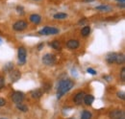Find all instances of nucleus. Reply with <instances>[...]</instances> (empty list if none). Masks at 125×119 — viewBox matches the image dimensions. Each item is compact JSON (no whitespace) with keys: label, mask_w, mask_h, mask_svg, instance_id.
<instances>
[{"label":"nucleus","mask_w":125,"mask_h":119,"mask_svg":"<svg viewBox=\"0 0 125 119\" xmlns=\"http://www.w3.org/2000/svg\"><path fill=\"white\" fill-rule=\"evenodd\" d=\"M16 108L19 109V110H21V111H23V112H27L28 111V107L26 106V105H23L22 103H19V104H16Z\"/></svg>","instance_id":"obj_19"},{"label":"nucleus","mask_w":125,"mask_h":119,"mask_svg":"<svg viewBox=\"0 0 125 119\" xmlns=\"http://www.w3.org/2000/svg\"><path fill=\"white\" fill-rule=\"evenodd\" d=\"M26 56H27V52L26 49L24 47H19L18 51H17V57H18V64L19 65H23L26 62Z\"/></svg>","instance_id":"obj_3"},{"label":"nucleus","mask_w":125,"mask_h":119,"mask_svg":"<svg viewBox=\"0 0 125 119\" xmlns=\"http://www.w3.org/2000/svg\"><path fill=\"white\" fill-rule=\"evenodd\" d=\"M116 56H117V53H110L106 57V60L108 61V63H115Z\"/></svg>","instance_id":"obj_12"},{"label":"nucleus","mask_w":125,"mask_h":119,"mask_svg":"<svg viewBox=\"0 0 125 119\" xmlns=\"http://www.w3.org/2000/svg\"><path fill=\"white\" fill-rule=\"evenodd\" d=\"M21 77V73L19 70L17 69H13L12 71H10V78H11V81L13 83H15L16 81H18Z\"/></svg>","instance_id":"obj_8"},{"label":"nucleus","mask_w":125,"mask_h":119,"mask_svg":"<svg viewBox=\"0 0 125 119\" xmlns=\"http://www.w3.org/2000/svg\"><path fill=\"white\" fill-rule=\"evenodd\" d=\"M1 119H3V118H1Z\"/></svg>","instance_id":"obj_32"},{"label":"nucleus","mask_w":125,"mask_h":119,"mask_svg":"<svg viewBox=\"0 0 125 119\" xmlns=\"http://www.w3.org/2000/svg\"><path fill=\"white\" fill-rule=\"evenodd\" d=\"M5 87V81H4V78L0 76V89H2Z\"/></svg>","instance_id":"obj_24"},{"label":"nucleus","mask_w":125,"mask_h":119,"mask_svg":"<svg viewBox=\"0 0 125 119\" xmlns=\"http://www.w3.org/2000/svg\"><path fill=\"white\" fill-rule=\"evenodd\" d=\"M97 11H100V12H111L112 11V7L109 5H100V6H97L95 8Z\"/></svg>","instance_id":"obj_14"},{"label":"nucleus","mask_w":125,"mask_h":119,"mask_svg":"<svg viewBox=\"0 0 125 119\" xmlns=\"http://www.w3.org/2000/svg\"><path fill=\"white\" fill-rule=\"evenodd\" d=\"M116 2H118V3H121V4H123L124 5V3H125V0H115Z\"/></svg>","instance_id":"obj_29"},{"label":"nucleus","mask_w":125,"mask_h":119,"mask_svg":"<svg viewBox=\"0 0 125 119\" xmlns=\"http://www.w3.org/2000/svg\"><path fill=\"white\" fill-rule=\"evenodd\" d=\"M92 112L88 111V110H84L83 113H82V116H81V119H92Z\"/></svg>","instance_id":"obj_20"},{"label":"nucleus","mask_w":125,"mask_h":119,"mask_svg":"<svg viewBox=\"0 0 125 119\" xmlns=\"http://www.w3.org/2000/svg\"><path fill=\"white\" fill-rule=\"evenodd\" d=\"M42 46H43V43L39 44V46H38V49H39V50H42Z\"/></svg>","instance_id":"obj_28"},{"label":"nucleus","mask_w":125,"mask_h":119,"mask_svg":"<svg viewBox=\"0 0 125 119\" xmlns=\"http://www.w3.org/2000/svg\"><path fill=\"white\" fill-rule=\"evenodd\" d=\"M24 93L21 92V91H16L13 93L12 95V101L15 103V104H19V103H22V101L24 100Z\"/></svg>","instance_id":"obj_5"},{"label":"nucleus","mask_w":125,"mask_h":119,"mask_svg":"<svg viewBox=\"0 0 125 119\" xmlns=\"http://www.w3.org/2000/svg\"><path fill=\"white\" fill-rule=\"evenodd\" d=\"M42 20V17L40 15H36V14H33L30 15V21L34 24H39Z\"/></svg>","instance_id":"obj_13"},{"label":"nucleus","mask_w":125,"mask_h":119,"mask_svg":"<svg viewBox=\"0 0 125 119\" xmlns=\"http://www.w3.org/2000/svg\"><path fill=\"white\" fill-rule=\"evenodd\" d=\"M124 61H125L124 54H122V53H117L115 63H117V64H123V63H124Z\"/></svg>","instance_id":"obj_15"},{"label":"nucleus","mask_w":125,"mask_h":119,"mask_svg":"<svg viewBox=\"0 0 125 119\" xmlns=\"http://www.w3.org/2000/svg\"><path fill=\"white\" fill-rule=\"evenodd\" d=\"M111 119H125V113L121 109H114L110 112Z\"/></svg>","instance_id":"obj_6"},{"label":"nucleus","mask_w":125,"mask_h":119,"mask_svg":"<svg viewBox=\"0 0 125 119\" xmlns=\"http://www.w3.org/2000/svg\"><path fill=\"white\" fill-rule=\"evenodd\" d=\"M56 57H55V55H53V54H45L43 57H42V62L45 64V65H49V66H51V65H54L55 63H56Z\"/></svg>","instance_id":"obj_4"},{"label":"nucleus","mask_w":125,"mask_h":119,"mask_svg":"<svg viewBox=\"0 0 125 119\" xmlns=\"http://www.w3.org/2000/svg\"><path fill=\"white\" fill-rule=\"evenodd\" d=\"M14 69V64L12 62H8L4 67H3V71L4 72H10Z\"/></svg>","instance_id":"obj_18"},{"label":"nucleus","mask_w":125,"mask_h":119,"mask_svg":"<svg viewBox=\"0 0 125 119\" xmlns=\"http://www.w3.org/2000/svg\"><path fill=\"white\" fill-rule=\"evenodd\" d=\"M60 30L58 28H55V27H43L42 29H41L39 31V34L40 35H43V36H50V35H57L59 34Z\"/></svg>","instance_id":"obj_2"},{"label":"nucleus","mask_w":125,"mask_h":119,"mask_svg":"<svg viewBox=\"0 0 125 119\" xmlns=\"http://www.w3.org/2000/svg\"><path fill=\"white\" fill-rule=\"evenodd\" d=\"M31 95L34 99H39V98L42 97V91L41 89H36V90L32 91Z\"/></svg>","instance_id":"obj_16"},{"label":"nucleus","mask_w":125,"mask_h":119,"mask_svg":"<svg viewBox=\"0 0 125 119\" xmlns=\"http://www.w3.org/2000/svg\"><path fill=\"white\" fill-rule=\"evenodd\" d=\"M2 44V39H1V38H0V45Z\"/></svg>","instance_id":"obj_31"},{"label":"nucleus","mask_w":125,"mask_h":119,"mask_svg":"<svg viewBox=\"0 0 125 119\" xmlns=\"http://www.w3.org/2000/svg\"><path fill=\"white\" fill-rule=\"evenodd\" d=\"M87 71H88V73H90V74H92V75H96V71L94 70V68H88L87 69Z\"/></svg>","instance_id":"obj_26"},{"label":"nucleus","mask_w":125,"mask_h":119,"mask_svg":"<svg viewBox=\"0 0 125 119\" xmlns=\"http://www.w3.org/2000/svg\"><path fill=\"white\" fill-rule=\"evenodd\" d=\"M94 97L93 95H91V94L86 95V94H85L84 99H83V102L87 105V106H91V105L94 103Z\"/></svg>","instance_id":"obj_11"},{"label":"nucleus","mask_w":125,"mask_h":119,"mask_svg":"<svg viewBox=\"0 0 125 119\" xmlns=\"http://www.w3.org/2000/svg\"><path fill=\"white\" fill-rule=\"evenodd\" d=\"M84 96H85V92H78L75 96H74V98H73V101H74V103L76 105H80L82 102H83V99H84Z\"/></svg>","instance_id":"obj_10"},{"label":"nucleus","mask_w":125,"mask_h":119,"mask_svg":"<svg viewBox=\"0 0 125 119\" xmlns=\"http://www.w3.org/2000/svg\"><path fill=\"white\" fill-rule=\"evenodd\" d=\"M50 45L54 48V49H56V50H61V43L58 41V40H54V41H52Z\"/></svg>","instance_id":"obj_22"},{"label":"nucleus","mask_w":125,"mask_h":119,"mask_svg":"<svg viewBox=\"0 0 125 119\" xmlns=\"http://www.w3.org/2000/svg\"><path fill=\"white\" fill-rule=\"evenodd\" d=\"M73 86H74V83L69 79L61 81L59 83V87H58V89H57V98L60 99L62 95H64L67 91H69L70 89H72Z\"/></svg>","instance_id":"obj_1"},{"label":"nucleus","mask_w":125,"mask_h":119,"mask_svg":"<svg viewBox=\"0 0 125 119\" xmlns=\"http://www.w3.org/2000/svg\"><path fill=\"white\" fill-rule=\"evenodd\" d=\"M85 2H94V0H84Z\"/></svg>","instance_id":"obj_30"},{"label":"nucleus","mask_w":125,"mask_h":119,"mask_svg":"<svg viewBox=\"0 0 125 119\" xmlns=\"http://www.w3.org/2000/svg\"><path fill=\"white\" fill-rule=\"evenodd\" d=\"M36 1H37V0H36Z\"/></svg>","instance_id":"obj_33"},{"label":"nucleus","mask_w":125,"mask_h":119,"mask_svg":"<svg viewBox=\"0 0 125 119\" xmlns=\"http://www.w3.org/2000/svg\"><path fill=\"white\" fill-rule=\"evenodd\" d=\"M120 78H121V80L124 82L125 81V68H122V69H121V72H120Z\"/></svg>","instance_id":"obj_25"},{"label":"nucleus","mask_w":125,"mask_h":119,"mask_svg":"<svg viewBox=\"0 0 125 119\" xmlns=\"http://www.w3.org/2000/svg\"><path fill=\"white\" fill-rule=\"evenodd\" d=\"M53 17L55 19H64V18L67 17V15L64 14V13H57V14H55L53 15Z\"/></svg>","instance_id":"obj_21"},{"label":"nucleus","mask_w":125,"mask_h":119,"mask_svg":"<svg viewBox=\"0 0 125 119\" xmlns=\"http://www.w3.org/2000/svg\"><path fill=\"white\" fill-rule=\"evenodd\" d=\"M27 26H28V24H27V22L25 21V20H18V21H16V23L14 24V26H13V28L15 31H23V30H25L27 28Z\"/></svg>","instance_id":"obj_7"},{"label":"nucleus","mask_w":125,"mask_h":119,"mask_svg":"<svg viewBox=\"0 0 125 119\" xmlns=\"http://www.w3.org/2000/svg\"><path fill=\"white\" fill-rule=\"evenodd\" d=\"M90 34H91V27H89V26H86L81 30V35L83 37H88Z\"/></svg>","instance_id":"obj_17"},{"label":"nucleus","mask_w":125,"mask_h":119,"mask_svg":"<svg viewBox=\"0 0 125 119\" xmlns=\"http://www.w3.org/2000/svg\"><path fill=\"white\" fill-rule=\"evenodd\" d=\"M5 104H6V100H5L4 98H1V97H0V107L4 106Z\"/></svg>","instance_id":"obj_27"},{"label":"nucleus","mask_w":125,"mask_h":119,"mask_svg":"<svg viewBox=\"0 0 125 119\" xmlns=\"http://www.w3.org/2000/svg\"><path fill=\"white\" fill-rule=\"evenodd\" d=\"M66 46L69 48V49H77L80 46V43L77 40H69L67 42H66Z\"/></svg>","instance_id":"obj_9"},{"label":"nucleus","mask_w":125,"mask_h":119,"mask_svg":"<svg viewBox=\"0 0 125 119\" xmlns=\"http://www.w3.org/2000/svg\"><path fill=\"white\" fill-rule=\"evenodd\" d=\"M116 95H117V97L120 98L121 100H124L125 99V94L123 91H118V92L116 93Z\"/></svg>","instance_id":"obj_23"}]
</instances>
